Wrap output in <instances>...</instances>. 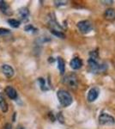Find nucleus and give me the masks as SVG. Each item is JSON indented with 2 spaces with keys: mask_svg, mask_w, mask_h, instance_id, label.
Wrapping results in <instances>:
<instances>
[{
  "mask_svg": "<svg viewBox=\"0 0 115 129\" xmlns=\"http://www.w3.org/2000/svg\"><path fill=\"white\" fill-rule=\"evenodd\" d=\"M2 72L7 78H11L15 74L14 69L9 64H4L2 66Z\"/></svg>",
  "mask_w": 115,
  "mask_h": 129,
  "instance_id": "1a4fd4ad",
  "label": "nucleus"
},
{
  "mask_svg": "<svg viewBox=\"0 0 115 129\" xmlns=\"http://www.w3.org/2000/svg\"><path fill=\"white\" fill-rule=\"evenodd\" d=\"M16 129H24L23 126H18L17 127H16Z\"/></svg>",
  "mask_w": 115,
  "mask_h": 129,
  "instance_id": "5701e85b",
  "label": "nucleus"
},
{
  "mask_svg": "<svg viewBox=\"0 0 115 129\" xmlns=\"http://www.w3.org/2000/svg\"><path fill=\"white\" fill-rule=\"evenodd\" d=\"M0 10L6 16H10L12 14L10 5L4 0H0Z\"/></svg>",
  "mask_w": 115,
  "mask_h": 129,
  "instance_id": "9b49d317",
  "label": "nucleus"
},
{
  "mask_svg": "<svg viewBox=\"0 0 115 129\" xmlns=\"http://www.w3.org/2000/svg\"><path fill=\"white\" fill-rule=\"evenodd\" d=\"M51 33L55 36L58 37L60 39H64L65 38V35L62 32V31H57V30H51Z\"/></svg>",
  "mask_w": 115,
  "mask_h": 129,
  "instance_id": "a211bd4d",
  "label": "nucleus"
},
{
  "mask_svg": "<svg viewBox=\"0 0 115 129\" xmlns=\"http://www.w3.org/2000/svg\"><path fill=\"white\" fill-rule=\"evenodd\" d=\"M3 129H12V126L11 124L10 123H6L5 126H4V128Z\"/></svg>",
  "mask_w": 115,
  "mask_h": 129,
  "instance_id": "412c9836",
  "label": "nucleus"
},
{
  "mask_svg": "<svg viewBox=\"0 0 115 129\" xmlns=\"http://www.w3.org/2000/svg\"><path fill=\"white\" fill-rule=\"evenodd\" d=\"M70 66L73 70H79L83 66V60L79 57H74L70 61Z\"/></svg>",
  "mask_w": 115,
  "mask_h": 129,
  "instance_id": "6e6552de",
  "label": "nucleus"
},
{
  "mask_svg": "<svg viewBox=\"0 0 115 129\" xmlns=\"http://www.w3.org/2000/svg\"><path fill=\"white\" fill-rule=\"evenodd\" d=\"M38 81H39V83H40V86H41V90L46 91V90H48V89H49V88H47V85H46V81H45L44 78H40L39 79H38Z\"/></svg>",
  "mask_w": 115,
  "mask_h": 129,
  "instance_id": "f3484780",
  "label": "nucleus"
},
{
  "mask_svg": "<svg viewBox=\"0 0 115 129\" xmlns=\"http://www.w3.org/2000/svg\"><path fill=\"white\" fill-rule=\"evenodd\" d=\"M10 33V29H7V28H0V35H9Z\"/></svg>",
  "mask_w": 115,
  "mask_h": 129,
  "instance_id": "6ab92c4d",
  "label": "nucleus"
},
{
  "mask_svg": "<svg viewBox=\"0 0 115 129\" xmlns=\"http://www.w3.org/2000/svg\"><path fill=\"white\" fill-rule=\"evenodd\" d=\"M0 109L2 110L3 113H7L8 110H9L8 104H7V103H6L3 93H0Z\"/></svg>",
  "mask_w": 115,
  "mask_h": 129,
  "instance_id": "ddd939ff",
  "label": "nucleus"
},
{
  "mask_svg": "<svg viewBox=\"0 0 115 129\" xmlns=\"http://www.w3.org/2000/svg\"><path fill=\"white\" fill-rule=\"evenodd\" d=\"M57 97L62 107L66 108L73 103V98L71 95L67 90H65V89H59V90H58Z\"/></svg>",
  "mask_w": 115,
  "mask_h": 129,
  "instance_id": "f03ea898",
  "label": "nucleus"
},
{
  "mask_svg": "<svg viewBox=\"0 0 115 129\" xmlns=\"http://www.w3.org/2000/svg\"><path fill=\"white\" fill-rule=\"evenodd\" d=\"M104 17L105 19L111 21V22L115 21V9L109 8V9L106 10L105 13H104Z\"/></svg>",
  "mask_w": 115,
  "mask_h": 129,
  "instance_id": "f8f14e48",
  "label": "nucleus"
},
{
  "mask_svg": "<svg viewBox=\"0 0 115 129\" xmlns=\"http://www.w3.org/2000/svg\"><path fill=\"white\" fill-rule=\"evenodd\" d=\"M101 3H106V5H109V4H108V3L112 4V3H113V1H101Z\"/></svg>",
  "mask_w": 115,
  "mask_h": 129,
  "instance_id": "4be33fe9",
  "label": "nucleus"
},
{
  "mask_svg": "<svg viewBox=\"0 0 115 129\" xmlns=\"http://www.w3.org/2000/svg\"><path fill=\"white\" fill-rule=\"evenodd\" d=\"M5 90V93H6V95H7V96L9 97L10 99L16 100L17 98V92H16V89L13 88L12 86L9 85V86L6 87Z\"/></svg>",
  "mask_w": 115,
  "mask_h": 129,
  "instance_id": "9d476101",
  "label": "nucleus"
},
{
  "mask_svg": "<svg viewBox=\"0 0 115 129\" xmlns=\"http://www.w3.org/2000/svg\"><path fill=\"white\" fill-rule=\"evenodd\" d=\"M63 83L64 84H66L68 87L71 89H76L78 84V78L75 74H69L64 77L63 78Z\"/></svg>",
  "mask_w": 115,
  "mask_h": 129,
  "instance_id": "39448f33",
  "label": "nucleus"
},
{
  "mask_svg": "<svg viewBox=\"0 0 115 129\" xmlns=\"http://www.w3.org/2000/svg\"><path fill=\"white\" fill-rule=\"evenodd\" d=\"M68 2L67 1H54V4H55L56 6H61V5H67Z\"/></svg>",
  "mask_w": 115,
  "mask_h": 129,
  "instance_id": "aec40b11",
  "label": "nucleus"
},
{
  "mask_svg": "<svg viewBox=\"0 0 115 129\" xmlns=\"http://www.w3.org/2000/svg\"><path fill=\"white\" fill-rule=\"evenodd\" d=\"M57 61H58V68L60 72V74L64 75V72H65V63H64V60L61 57H58Z\"/></svg>",
  "mask_w": 115,
  "mask_h": 129,
  "instance_id": "4468645a",
  "label": "nucleus"
},
{
  "mask_svg": "<svg viewBox=\"0 0 115 129\" xmlns=\"http://www.w3.org/2000/svg\"><path fill=\"white\" fill-rule=\"evenodd\" d=\"M98 57H99V53H98L97 50L92 51L89 53V59H88V66H89V72L91 73H102L107 70V64L105 63L100 64L98 62Z\"/></svg>",
  "mask_w": 115,
  "mask_h": 129,
  "instance_id": "f257e3e1",
  "label": "nucleus"
},
{
  "mask_svg": "<svg viewBox=\"0 0 115 129\" xmlns=\"http://www.w3.org/2000/svg\"><path fill=\"white\" fill-rule=\"evenodd\" d=\"M8 23L10 24V27H12V28H18V27L20 26L21 22L20 21L16 20V19H9L8 20Z\"/></svg>",
  "mask_w": 115,
  "mask_h": 129,
  "instance_id": "2eb2a0df",
  "label": "nucleus"
},
{
  "mask_svg": "<svg viewBox=\"0 0 115 129\" xmlns=\"http://www.w3.org/2000/svg\"><path fill=\"white\" fill-rule=\"evenodd\" d=\"M18 16L20 18V22H28L29 17V10L27 7H22L18 10Z\"/></svg>",
  "mask_w": 115,
  "mask_h": 129,
  "instance_id": "423d86ee",
  "label": "nucleus"
},
{
  "mask_svg": "<svg viewBox=\"0 0 115 129\" xmlns=\"http://www.w3.org/2000/svg\"><path fill=\"white\" fill-rule=\"evenodd\" d=\"M24 30L26 31V32H30V33H33V34H34V33H37V29L36 28H34V26H33L32 24H28L26 25V26L24 27Z\"/></svg>",
  "mask_w": 115,
  "mask_h": 129,
  "instance_id": "dca6fc26",
  "label": "nucleus"
},
{
  "mask_svg": "<svg viewBox=\"0 0 115 129\" xmlns=\"http://www.w3.org/2000/svg\"><path fill=\"white\" fill-rule=\"evenodd\" d=\"M100 94V90L98 88L96 87H94V88L90 89L89 90V93H88V96H87V100L89 103H93L95 102L96 99L98 98Z\"/></svg>",
  "mask_w": 115,
  "mask_h": 129,
  "instance_id": "0eeeda50",
  "label": "nucleus"
},
{
  "mask_svg": "<svg viewBox=\"0 0 115 129\" xmlns=\"http://www.w3.org/2000/svg\"><path fill=\"white\" fill-rule=\"evenodd\" d=\"M76 27L79 29V31L83 35L89 34V33L93 29V24H92V22L89 20L80 21V22H78L76 23Z\"/></svg>",
  "mask_w": 115,
  "mask_h": 129,
  "instance_id": "7ed1b4c3",
  "label": "nucleus"
},
{
  "mask_svg": "<svg viewBox=\"0 0 115 129\" xmlns=\"http://www.w3.org/2000/svg\"><path fill=\"white\" fill-rule=\"evenodd\" d=\"M98 122L102 126H111L115 124V119L107 113H101L98 118Z\"/></svg>",
  "mask_w": 115,
  "mask_h": 129,
  "instance_id": "20e7f679",
  "label": "nucleus"
}]
</instances>
